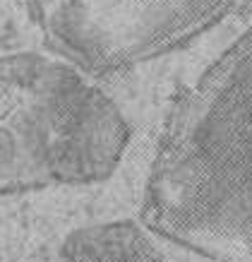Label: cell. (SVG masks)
I'll return each instance as SVG.
<instances>
[{
    "mask_svg": "<svg viewBox=\"0 0 252 262\" xmlns=\"http://www.w3.org/2000/svg\"><path fill=\"white\" fill-rule=\"evenodd\" d=\"M140 219L199 257L252 262V22L173 106Z\"/></svg>",
    "mask_w": 252,
    "mask_h": 262,
    "instance_id": "1",
    "label": "cell"
},
{
    "mask_svg": "<svg viewBox=\"0 0 252 262\" xmlns=\"http://www.w3.org/2000/svg\"><path fill=\"white\" fill-rule=\"evenodd\" d=\"M130 123L91 75L36 51L0 56V198L116 173Z\"/></svg>",
    "mask_w": 252,
    "mask_h": 262,
    "instance_id": "2",
    "label": "cell"
},
{
    "mask_svg": "<svg viewBox=\"0 0 252 262\" xmlns=\"http://www.w3.org/2000/svg\"><path fill=\"white\" fill-rule=\"evenodd\" d=\"M236 5L238 0H29L46 46L87 75L127 70L180 51Z\"/></svg>",
    "mask_w": 252,
    "mask_h": 262,
    "instance_id": "3",
    "label": "cell"
},
{
    "mask_svg": "<svg viewBox=\"0 0 252 262\" xmlns=\"http://www.w3.org/2000/svg\"><path fill=\"white\" fill-rule=\"evenodd\" d=\"M63 262H168L144 224L132 219L89 224L75 229L60 248Z\"/></svg>",
    "mask_w": 252,
    "mask_h": 262,
    "instance_id": "4",
    "label": "cell"
},
{
    "mask_svg": "<svg viewBox=\"0 0 252 262\" xmlns=\"http://www.w3.org/2000/svg\"><path fill=\"white\" fill-rule=\"evenodd\" d=\"M0 262H3V253H0Z\"/></svg>",
    "mask_w": 252,
    "mask_h": 262,
    "instance_id": "5",
    "label": "cell"
}]
</instances>
